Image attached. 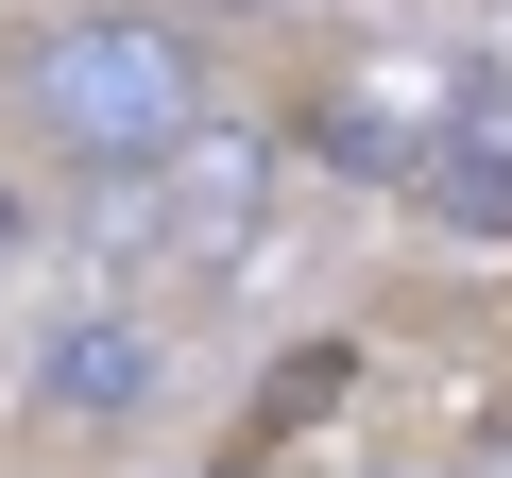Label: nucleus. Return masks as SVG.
I'll return each mask as SVG.
<instances>
[{
  "label": "nucleus",
  "instance_id": "7ed1b4c3",
  "mask_svg": "<svg viewBox=\"0 0 512 478\" xmlns=\"http://www.w3.org/2000/svg\"><path fill=\"white\" fill-rule=\"evenodd\" d=\"M410 205L461 222V239H512V137H427L410 154Z\"/></svg>",
  "mask_w": 512,
  "mask_h": 478
},
{
  "label": "nucleus",
  "instance_id": "f03ea898",
  "mask_svg": "<svg viewBox=\"0 0 512 478\" xmlns=\"http://www.w3.org/2000/svg\"><path fill=\"white\" fill-rule=\"evenodd\" d=\"M154 376H171V359H154V325L86 308V325H52V342H35V376H18V393H35L52 427H137V410H154Z\"/></svg>",
  "mask_w": 512,
  "mask_h": 478
},
{
  "label": "nucleus",
  "instance_id": "39448f33",
  "mask_svg": "<svg viewBox=\"0 0 512 478\" xmlns=\"http://www.w3.org/2000/svg\"><path fill=\"white\" fill-rule=\"evenodd\" d=\"M308 154H325V171H376V188H410V154H427V137H410V120H376V103H325V120H308Z\"/></svg>",
  "mask_w": 512,
  "mask_h": 478
},
{
  "label": "nucleus",
  "instance_id": "f257e3e1",
  "mask_svg": "<svg viewBox=\"0 0 512 478\" xmlns=\"http://www.w3.org/2000/svg\"><path fill=\"white\" fill-rule=\"evenodd\" d=\"M18 103H35V137H52L69 171H103V188H154V171L205 154V52H188L171 18H69V35H35V52H18Z\"/></svg>",
  "mask_w": 512,
  "mask_h": 478
},
{
  "label": "nucleus",
  "instance_id": "20e7f679",
  "mask_svg": "<svg viewBox=\"0 0 512 478\" xmlns=\"http://www.w3.org/2000/svg\"><path fill=\"white\" fill-rule=\"evenodd\" d=\"M342 393H359V342H291L274 376H256V427H325Z\"/></svg>",
  "mask_w": 512,
  "mask_h": 478
}]
</instances>
